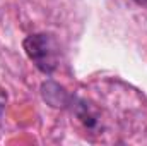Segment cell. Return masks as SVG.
Returning <instances> with one entry per match:
<instances>
[{
	"instance_id": "cell-2",
	"label": "cell",
	"mask_w": 147,
	"mask_h": 146,
	"mask_svg": "<svg viewBox=\"0 0 147 146\" xmlns=\"http://www.w3.org/2000/svg\"><path fill=\"white\" fill-rule=\"evenodd\" d=\"M41 95L46 103H50L51 107H57V108H60V107L63 108V107L70 105V102H72V96L65 91V88H62L60 84L51 83V81H48L41 86Z\"/></svg>"
},
{
	"instance_id": "cell-3",
	"label": "cell",
	"mask_w": 147,
	"mask_h": 146,
	"mask_svg": "<svg viewBox=\"0 0 147 146\" xmlns=\"http://www.w3.org/2000/svg\"><path fill=\"white\" fill-rule=\"evenodd\" d=\"M134 2H137L139 5H144V7H147V0H134Z\"/></svg>"
},
{
	"instance_id": "cell-4",
	"label": "cell",
	"mask_w": 147,
	"mask_h": 146,
	"mask_svg": "<svg viewBox=\"0 0 147 146\" xmlns=\"http://www.w3.org/2000/svg\"><path fill=\"white\" fill-rule=\"evenodd\" d=\"M0 107H2V103H0Z\"/></svg>"
},
{
	"instance_id": "cell-1",
	"label": "cell",
	"mask_w": 147,
	"mask_h": 146,
	"mask_svg": "<svg viewBox=\"0 0 147 146\" xmlns=\"http://www.w3.org/2000/svg\"><path fill=\"white\" fill-rule=\"evenodd\" d=\"M28 59L43 74H53L60 65V45L50 33H34L22 41Z\"/></svg>"
}]
</instances>
